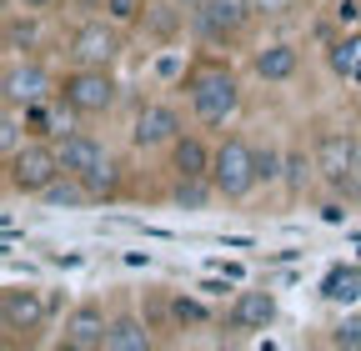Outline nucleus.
I'll return each instance as SVG.
<instances>
[{
    "instance_id": "f03ea898",
    "label": "nucleus",
    "mask_w": 361,
    "mask_h": 351,
    "mask_svg": "<svg viewBox=\"0 0 361 351\" xmlns=\"http://www.w3.org/2000/svg\"><path fill=\"white\" fill-rule=\"evenodd\" d=\"M316 171H322V191L341 201H361V176H356V125L346 130L341 121H322L311 136Z\"/></svg>"
},
{
    "instance_id": "20e7f679",
    "label": "nucleus",
    "mask_w": 361,
    "mask_h": 351,
    "mask_svg": "<svg viewBox=\"0 0 361 351\" xmlns=\"http://www.w3.org/2000/svg\"><path fill=\"white\" fill-rule=\"evenodd\" d=\"M61 166L71 176H80L96 201H116L121 196V161H116V151L101 136H90V130H71V136L61 141Z\"/></svg>"
},
{
    "instance_id": "dca6fc26",
    "label": "nucleus",
    "mask_w": 361,
    "mask_h": 351,
    "mask_svg": "<svg viewBox=\"0 0 361 351\" xmlns=\"http://www.w3.org/2000/svg\"><path fill=\"white\" fill-rule=\"evenodd\" d=\"M211 151L216 141H206L201 130H180L166 146V176H211Z\"/></svg>"
},
{
    "instance_id": "1a4fd4ad",
    "label": "nucleus",
    "mask_w": 361,
    "mask_h": 351,
    "mask_svg": "<svg viewBox=\"0 0 361 351\" xmlns=\"http://www.w3.org/2000/svg\"><path fill=\"white\" fill-rule=\"evenodd\" d=\"M180 130H186V116H180L171 101H141L135 116H130V151H141V156L166 151Z\"/></svg>"
},
{
    "instance_id": "7ed1b4c3",
    "label": "nucleus",
    "mask_w": 361,
    "mask_h": 351,
    "mask_svg": "<svg viewBox=\"0 0 361 351\" xmlns=\"http://www.w3.org/2000/svg\"><path fill=\"white\" fill-rule=\"evenodd\" d=\"M211 186H216L221 201H231V206H241V201H251L261 191V181H256V141L251 136H241V130H221L216 136Z\"/></svg>"
},
{
    "instance_id": "4be33fe9",
    "label": "nucleus",
    "mask_w": 361,
    "mask_h": 351,
    "mask_svg": "<svg viewBox=\"0 0 361 351\" xmlns=\"http://www.w3.org/2000/svg\"><path fill=\"white\" fill-rule=\"evenodd\" d=\"M211 201H221L216 186H211V176H171V206L176 211H201Z\"/></svg>"
},
{
    "instance_id": "f8f14e48",
    "label": "nucleus",
    "mask_w": 361,
    "mask_h": 351,
    "mask_svg": "<svg viewBox=\"0 0 361 351\" xmlns=\"http://www.w3.org/2000/svg\"><path fill=\"white\" fill-rule=\"evenodd\" d=\"M45 321H51V296H45L40 286H16L11 281L6 291H0V326L11 331V341L40 331Z\"/></svg>"
},
{
    "instance_id": "9b49d317",
    "label": "nucleus",
    "mask_w": 361,
    "mask_h": 351,
    "mask_svg": "<svg viewBox=\"0 0 361 351\" xmlns=\"http://www.w3.org/2000/svg\"><path fill=\"white\" fill-rule=\"evenodd\" d=\"M121 51H126V40H121L116 20H85V25H75L71 30V46H66L71 66H111V70H116Z\"/></svg>"
},
{
    "instance_id": "9d476101",
    "label": "nucleus",
    "mask_w": 361,
    "mask_h": 351,
    "mask_svg": "<svg viewBox=\"0 0 361 351\" xmlns=\"http://www.w3.org/2000/svg\"><path fill=\"white\" fill-rule=\"evenodd\" d=\"M56 85L51 70H45L35 56H6V75H0V101H11V106H35L45 96H56Z\"/></svg>"
},
{
    "instance_id": "c85d7f7f",
    "label": "nucleus",
    "mask_w": 361,
    "mask_h": 351,
    "mask_svg": "<svg viewBox=\"0 0 361 351\" xmlns=\"http://www.w3.org/2000/svg\"><path fill=\"white\" fill-rule=\"evenodd\" d=\"M6 6H16V11H35V16H45V11H56L61 0H6Z\"/></svg>"
},
{
    "instance_id": "0eeeda50",
    "label": "nucleus",
    "mask_w": 361,
    "mask_h": 351,
    "mask_svg": "<svg viewBox=\"0 0 361 351\" xmlns=\"http://www.w3.org/2000/svg\"><path fill=\"white\" fill-rule=\"evenodd\" d=\"M256 20V0H206L191 16V35L211 51H236Z\"/></svg>"
},
{
    "instance_id": "6e6552de",
    "label": "nucleus",
    "mask_w": 361,
    "mask_h": 351,
    "mask_svg": "<svg viewBox=\"0 0 361 351\" xmlns=\"http://www.w3.org/2000/svg\"><path fill=\"white\" fill-rule=\"evenodd\" d=\"M106 331H111L106 301L80 296L71 312L61 316V336H56V346H61V351H106Z\"/></svg>"
},
{
    "instance_id": "a878e982",
    "label": "nucleus",
    "mask_w": 361,
    "mask_h": 351,
    "mask_svg": "<svg viewBox=\"0 0 361 351\" xmlns=\"http://www.w3.org/2000/svg\"><path fill=\"white\" fill-rule=\"evenodd\" d=\"M326 346H331V351H361V312H351V316H341V321L331 326V336H326Z\"/></svg>"
},
{
    "instance_id": "7c9ffc66",
    "label": "nucleus",
    "mask_w": 361,
    "mask_h": 351,
    "mask_svg": "<svg viewBox=\"0 0 361 351\" xmlns=\"http://www.w3.org/2000/svg\"><path fill=\"white\" fill-rule=\"evenodd\" d=\"M176 6H180V11H186V16H196V11L206 6V0H176Z\"/></svg>"
},
{
    "instance_id": "f3484780",
    "label": "nucleus",
    "mask_w": 361,
    "mask_h": 351,
    "mask_svg": "<svg viewBox=\"0 0 361 351\" xmlns=\"http://www.w3.org/2000/svg\"><path fill=\"white\" fill-rule=\"evenodd\" d=\"M25 116H30V136L56 141V146L71 136V130H80V116L66 106V96H61V91H56V96H45V101H35Z\"/></svg>"
},
{
    "instance_id": "393cba45",
    "label": "nucleus",
    "mask_w": 361,
    "mask_h": 351,
    "mask_svg": "<svg viewBox=\"0 0 361 351\" xmlns=\"http://www.w3.org/2000/svg\"><path fill=\"white\" fill-rule=\"evenodd\" d=\"M146 6H151V0H101V11H106V20H116L121 30H130V25H141Z\"/></svg>"
},
{
    "instance_id": "c756f323",
    "label": "nucleus",
    "mask_w": 361,
    "mask_h": 351,
    "mask_svg": "<svg viewBox=\"0 0 361 351\" xmlns=\"http://www.w3.org/2000/svg\"><path fill=\"white\" fill-rule=\"evenodd\" d=\"M226 291H231V286H226V281H211V276L201 281V296H226Z\"/></svg>"
},
{
    "instance_id": "2f4dec72",
    "label": "nucleus",
    "mask_w": 361,
    "mask_h": 351,
    "mask_svg": "<svg viewBox=\"0 0 361 351\" xmlns=\"http://www.w3.org/2000/svg\"><path fill=\"white\" fill-rule=\"evenodd\" d=\"M356 176H361V121H356Z\"/></svg>"
},
{
    "instance_id": "f257e3e1",
    "label": "nucleus",
    "mask_w": 361,
    "mask_h": 351,
    "mask_svg": "<svg viewBox=\"0 0 361 351\" xmlns=\"http://www.w3.org/2000/svg\"><path fill=\"white\" fill-rule=\"evenodd\" d=\"M180 91H186L191 121L201 130H231V121L241 116V101H246L236 66L221 56H206L191 70H180Z\"/></svg>"
},
{
    "instance_id": "2eb2a0df",
    "label": "nucleus",
    "mask_w": 361,
    "mask_h": 351,
    "mask_svg": "<svg viewBox=\"0 0 361 351\" xmlns=\"http://www.w3.org/2000/svg\"><path fill=\"white\" fill-rule=\"evenodd\" d=\"M286 201H306L311 191H322V171H316V151L311 141H286V176H281Z\"/></svg>"
},
{
    "instance_id": "a211bd4d",
    "label": "nucleus",
    "mask_w": 361,
    "mask_h": 351,
    "mask_svg": "<svg viewBox=\"0 0 361 351\" xmlns=\"http://www.w3.org/2000/svg\"><path fill=\"white\" fill-rule=\"evenodd\" d=\"M156 326L146 321V312L116 306L111 312V331H106V351H156Z\"/></svg>"
},
{
    "instance_id": "b1692460",
    "label": "nucleus",
    "mask_w": 361,
    "mask_h": 351,
    "mask_svg": "<svg viewBox=\"0 0 361 351\" xmlns=\"http://www.w3.org/2000/svg\"><path fill=\"white\" fill-rule=\"evenodd\" d=\"M35 51V11H6V56H30Z\"/></svg>"
},
{
    "instance_id": "ddd939ff",
    "label": "nucleus",
    "mask_w": 361,
    "mask_h": 351,
    "mask_svg": "<svg viewBox=\"0 0 361 351\" xmlns=\"http://www.w3.org/2000/svg\"><path fill=\"white\" fill-rule=\"evenodd\" d=\"M271 321H276V291L271 286H241L231 296V306H226V316H221V326L236 331V336H256Z\"/></svg>"
},
{
    "instance_id": "423d86ee",
    "label": "nucleus",
    "mask_w": 361,
    "mask_h": 351,
    "mask_svg": "<svg viewBox=\"0 0 361 351\" xmlns=\"http://www.w3.org/2000/svg\"><path fill=\"white\" fill-rule=\"evenodd\" d=\"M0 161H6V191L11 196H35V201L66 171L61 166V146L56 141H40V136H30L25 146H16L11 156H0Z\"/></svg>"
},
{
    "instance_id": "4468645a",
    "label": "nucleus",
    "mask_w": 361,
    "mask_h": 351,
    "mask_svg": "<svg viewBox=\"0 0 361 351\" xmlns=\"http://www.w3.org/2000/svg\"><path fill=\"white\" fill-rule=\"evenodd\" d=\"M301 70V46L296 40H266V46L251 51V75L266 85H286Z\"/></svg>"
},
{
    "instance_id": "aec40b11",
    "label": "nucleus",
    "mask_w": 361,
    "mask_h": 351,
    "mask_svg": "<svg viewBox=\"0 0 361 351\" xmlns=\"http://www.w3.org/2000/svg\"><path fill=\"white\" fill-rule=\"evenodd\" d=\"M166 321H171V331H186V326H211L216 316L206 301H196L186 291H166Z\"/></svg>"
},
{
    "instance_id": "412c9836",
    "label": "nucleus",
    "mask_w": 361,
    "mask_h": 351,
    "mask_svg": "<svg viewBox=\"0 0 361 351\" xmlns=\"http://www.w3.org/2000/svg\"><path fill=\"white\" fill-rule=\"evenodd\" d=\"M281 176H286V141H276V136L256 141V181H261V191H281Z\"/></svg>"
},
{
    "instance_id": "39448f33",
    "label": "nucleus",
    "mask_w": 361,
    "mask_h": 351,
    "mask_svg": "<svg viewBox=\"0 0 361 351\" xmlns=\"http://www.w3.org/2000/svg\"><path fill=\"white\" fill-rule=\"evenodd\" d=\"M56 91L66 96V106H71L80 121H101V116H111L116 101H121V80H116L111 66H71V70L61 75Z\"/></svg>"
},
{
    "instance_id": "bb28decb",
    "label": "nucleus",
    "mask_w": 361,
    "mask_h": 351,
    "mask_svg": "<svg viewBox=\"0 0 361 351\" xmlns=\"http://www.w3.org/2000/svg\"><path fill=\"white\" fill-rule=\"evenodd\" d=\"M301 11V0H256V20H286Z\"/></svg>"
},
{
    "instance_id": "6ab92c4d",
    "label": "nucleus",
    "mask_w": 361,
    "mask_h": 351,
    "mask_svg": "<svg viewBox=\"0 0 361 351\" xmlns=\"http://www.w3.org/2000/svg\"><path fill=\"white\" fill-rule=\"evenodd\" d=\"M191 25V16L176 6V0H156V6H146L141 25L135 30H146V40H156V46H176V35Z\"/></svg>"
},
{
    "instance_id": "5701e85b",
    "label": "nucleus",
    "mask_w": 361,
    "mask_h": 351,
    "mask_svg": "<svg viewBox=\"0 0 361 351\" xmlns=\"http://www.w3.org/2000/svg\"><path fill=\"white\" fill-rule=\"evenodd\" d=\"M322 301H331V306L361 301V266H331L322 281Z\"/></svg>"
},
{
    "instance_id": "cd10ccee",
    "label": "nucleus",
    "mask_w": 361,
    "mask_h": 351,
    "mask_svg": "<svg viewBox=\"0 0 361 351\" xmlns=\"http://www.w3.org/2000/svg\"><path fill=\"white\" fill-rule=\"evenodd\" d=\"M356 20H361V6H356V0H336V25L351 30Z\"/></svg>"
}]
</instances>
